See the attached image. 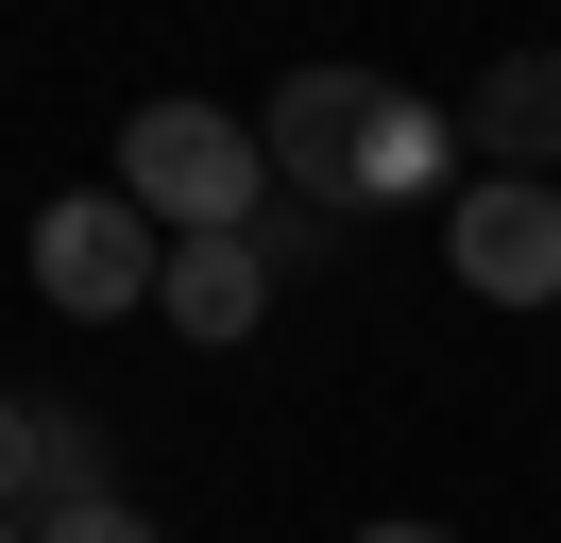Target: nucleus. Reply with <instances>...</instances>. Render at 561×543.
<instances>
[{
	"instance_id": "nucleus-9",
	"label": "nucleus",
	"mask_w": 561,
	"mask_h": 543,
	"mask_svg": "<svg viewBox=\"0 0 561 543\" xmlns=\"http://www.w3.org/2000/svg\"><path fill=\"white\" fill-rule=\"evenodd\" d=\"M0 509L35 527V407H18V391H0Z\"/></svg>"
},
{
	"instance_id": "nucleus-11",
	"label": "nucleus",
	"mask_w": 561,
	"mask_h": 543,
	"mask_svg": "<svg viewBox=\"0 0 561 543\" xmlns=\"http://www.w3.org/2000/svg\"><path fill=\"white\" fill-rule=\"evenodd\" d=\"M0 543H35V527H18V509H0Z\"/></svg>"
},
{
	"instance_id": "nucleus-7",
	"label": "nucleus",
	"mask_w": 561,
	"mask_h": 543,
	"mask_svg": "<svg viewBox=\"0 0 561 543\" xmlns=\"http://www.w3.org/2000/svg\"><path fill=\"white\" fill-rule=\"evenodd\" d=\"M69 493H119V459L85 407H35V509H69Z\"/></svg>"
},
{
	"instance_id": "nucleus-6",
	"label": "nucleus",
	"mask_w": 561,
	"mask_h": 543,
	"mask_svg": "<svg viewBox=\"0 0 561 543\" xmlns=\"http://www.w3.org/2000/svg\"><path fill=\"white\" fill-rule=\"evenodd\" d=\"M459 153H477V170H527V187H561V51H493L477 102H459Z\"/></svg>"
},
{
	"instance_id": "nucleus-10",
	"label": "nucleus",
	"mask_w": 561,
	"mask_h": 543,
	"mask_svg": "<svg viewBox=\"0 0 561 543\" xmlns=\"http://www.w3.org/2000/svg\"><path fill=\"white\" fill-rule=\"evenodd\" d=\"M357 543H459V527H425V509H391V527H357Z\"/></svg>"
},
{
	"instance_id": "nucleus-3",
	"label": "nucleus",
	"mask_w": 561,
	"mask_h": 543,
	"mask_svg": "<svg viewBox=\"0 0 561 543\" xmlns=\"http://www.w3.org/2000/svg\"><path fill=\"white\" fill-rule=\"evenodd\" d=\"M443 272H459L477 305H561V187H527V170H459Z\"/></svg>"
},
{
	"instance_id": "nucleus-8",
	"label": "nucleus",
	"mask_w": 561,
	"mask_h": 543,
	"mask_svg": "<svg viewBox=\"0 0 561 543\" xmlns=\"http://www.w3.org/2000/svg\"><path fill=\"white\" fill-rule=\"evenodd\" d=\"M35 543H171L137 493H69V509H35Z\"/></svg>"
},
{
	"instance_id": "nucleus-2",
	"label": "nucleus",
	"mask_w": 561,
	"mask_h": 543,
	"mask_svg": "<svg viewBox=\"0 0 561 543\" xmlns=\"http://www.w3.org/2000/svg\"><path fill=\"white\" fill-rule=\"evenodd\" d=\"M119 204H137V221L153 238H255V221H273V136H255L239 119V102H137V119H119Z\"/></svg>"
},
{
	"instance_id": "nucleus-5",
	"label": "nucleus",
	"mask_w": 561,
	"mask_h": 543,
	"mask_svg": "<svg viewBox=\"0 0 561 543\" xmlns=\"http://www.w3.org/2000/svg\"><path fill=\"white\" fill-rule=\"evenodd\" d=\"M273 289H289V272L255 255V238H171V272H153V323L221 357V339H255V323H273Z\"/></svg>"
},
{
	"instance_id": "nucleus-4",
	"label": "nucleus",
	"mask_w": 561,
	"mask_h": 543,
	"mask_svg": "<svg viewBox=\"0 0 561 543\" xmlns=\"http://www.w3.org/2000/svg\"><path fill=\"white\" fill-rule=\"evenodd\" d=\"M153 272H171V238H153L119 187H69V204H35V289L69 305V323H119V305H153Z\"/></svg>"
},
{
	"instance_id": "nucleus-1",
	"label": "nucleus",
	"mask_w": 561,
	"mask_h": 543,
	"mask_svg": "<svg viewBox=\"0 0 561 543\" xmlns=\"http://www.w3.org/2000/svg\"><path fill=\"white\" fill-rule=\"evenodd\" d=\"M255 136H273V187L307 204V221L459 204V119L425 85H391V68H289V85L255 102Z\"/></svg>"
}]
</instances>
